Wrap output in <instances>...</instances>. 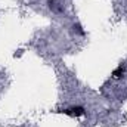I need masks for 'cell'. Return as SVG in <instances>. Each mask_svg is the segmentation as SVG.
Masks as SVG:
<instances>
[{
    "label": "cell",
    "mask_w": 127,
    "mask_h": 127,
    "mask_svg": "<svg viewBox=\"0 0 127 127\" xmlns=\"http://www.w3.org/2000/svg\"><path fill=\"white\" fill-rule=\"evenodd\" d=\"M66 114H71V115H83V114H84V109H83L81 106L69 108V109H66Z\"/></svg>",
    "instance_id": "1"
},
{
    "label": "cell",
    "mask_w": 127,
    "mask_h": 127,
    "mask_svg": "<svg viewBox=\"0 0 127 127\" xmlns=\"http://www.w3.org/2000/svg\"><path fill=\"white\" fill-rule=\"evenodd\" d=\"M121 72H123V66H120L118 69H115V71H114V77H115V78L121 77Z\"/></svg>",
    "instance_id": "2"
}]
</instances>
